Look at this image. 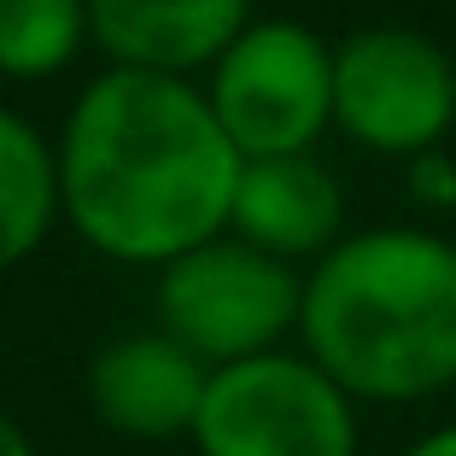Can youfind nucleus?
Returning a JSON list of instances; mask_svg holds the SVG:
<instances>
[{"mask_svg":"<svg viewBox=\"0 0 456 456\" xmlns=\"http://www.w3.org/2000/svg\"><path fill=\"white\" fill-rule=\"evenodd\" d=\"M88 41L111 70L182 77L211 70L228 41L252 24V0H82Z\"/></svg>","mask_w":456,"mask_h":456,"instance_id":"obj_9","label":"nucleus"},{"mask_svg":"<svg viewBox=\"0 0 456 456\" xmlns=\"http://www.w3.org/2000/svg\"><path fill=\"white\" fill-rule=\"evenodd\" d=\"M403 188H410L416 205H428V211H456V159L444 147L403 159Z\"/></svg>","mask_w":456,"mask_h":456,"instance_id":"obj_12","label":"nucleus"},{"mask_svg":"<svg viewBox=\"0 0 456 456\" xmlns=\"http://www.w3.org/2000/svg\"><path fill=\"white\" fill-rule=\"evenodd\" d=\"M59 223V159L29 118L0 106V275L41 252Z\"/></svg>","mask_w":456,"mask_h":456,"instance_id":"obj_10","label":"nucleus"},{"mask_svg":"<svg viewBox=\"0 0 456 456\" xmlns=\"http://www.w3.org/2000/svg\"><path fill=\"white\" fill-rule=\"evenodd\" d=\"M403 456H456V421H444V428H433V433H421L416 444Z\"/></svg>","mask_w":456,"mask_h":456,"instance_id":"obj_13","label":"nucleus"},{"mask_svg":"<svg viewBox=\"0 0 456 456\" xmlns=\"http://www.w3.org/2000/svg\"><path fill=\"white\" fill-rule=\"evenodd\" d=\"M298 351L357 403L456 387V240L416 223L346 234L305 275Z\"/></svg>","mask_w":456,"mask_h":456,"instance_id":"obj_2","label":"nucleus"},{"mask_svg":"<svg viewBox=\"0 0 456 456\" xmlns=\"http://www.w3.org/2000/svg\"><path fill=\"white\" fill-rule=\"evenodd\" d=\"M205 77V106L240 159L316 152L334 129V47L298 18H252Z\"/></svg>","mask_w":456,"mask_h":456,"instance_id":"obj_3","label":"nucleus"},{"mask_svg":"<svg viewBox=\"0 0 456 456\" xmlns=\"http://www.w3.org/2000/svg\"><path fill=\"white\" fill-rule=\"evenodd\" d=\"M456 123V59L403 24L357 29L334 47V129L387 159L444 147Z\"/></svg>","mask_w":456,"mask_h":456,"instance_id":"obj_6","label":"nucleus"},{"mask_svg":"<svg viewBox=\"0 0 456 456\" xmlns=\"http://www.w3.org/2000/svg\"><path fill=\"white\" fill-rule=\"evenodd\" d=\"M298 298L305 275L257 246L216 234V240L182 252L159 269V334H170L205 369L281 351L287 334H298Z\"/></svg>","mask_w":456,"mask_h":456,"instance_id":"obj_4","label":"nucleus"},{"mask_svg":"<svg viewBox=\"0 0 456 456\" xmlns=\"http://www.w3.org/2000/svg\"><path fill=\"white\" fill-rule=\"evenodd\" d=\"M59 216L100 257L164 269L228 234L240 152L205 88L147 70H100L53 141Z\"/></svg>","mask_w":456,"mask_h":456,"instance_id":"obj_1","label":"nucleus"},{"mask_svg":"<svg viewBox=\"0 0 456 456\" xmlns=\"http://www.w3.org/2000/svg\"><path fill=\"white\" fill-rule=\"evenodd\" d=\"M0 456H36V444H29V433L18 428L6 410H0Z\"/></svg>","mask_w":456,"mask_h":456,"instance_id":"obj_14","label":"nucleus"},{"mask_svg":"<svg viewBox=\"0 0 456 456\" xmlns=\"http://www.w3.org/2000/svg\"><path fill=\"white\" fill-rule=\"evenodd\" d=\"M188 439L200 456H357L362 428L357 398L281 346L211 369Z\"/></svg>","mask_w":456,"mask_h":456,"instance_id":"obj_5","label":"nucleus"},{"mask_svg":"<svg viewBox=\"0 0 456 456\" xmlns=\"http://www.w3.org/2000/svg\"><path fill=\"white\" fill-rule=\"evenodd\" d=\"M205 380H211V369L193 351H182L159 328H141V334H118L94 351V362H88V410L111 433L141 439V444L188 439L205 403Z\"/></svg>","mask_w":456,"mask_h":456,"instance_id":"obj_7","label":"nucleus"},{"mask_svg":"<svg viewBox=\"0 0 456 456\" xmlns=\"http://www.w3.org/2000/svg\"><path fill=\"white\" fill-rule=\"evenodd\" d=\"M88 6L82 0H0V77L47 82L82 53Z\"/></svg>","mask_w":456,"mask_h":456,"instance_id":"obj_11","label":"nucleus"},{"mask_svg":"<svg viewBox=\"0 0 456 456\" xmlns=\"http://www.w3.org/2000/svg\"><path fill=\"white\" fill-rule=\"evenodd\" d=\"M228 234L281 264H316L346 240V193L339 175L316 152H287V159H240L234 205H228Z\"/></svg>","mask_w":456,"mask_h":456,"instance_id":"obj_8","label":"nucleus"}]
</instances>
